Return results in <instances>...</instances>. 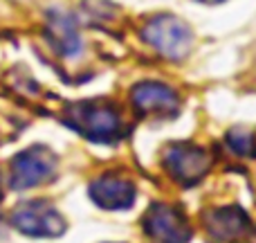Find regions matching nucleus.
Listing matches in <instances>:
<instances>
[{
  "mask_svg": "<svg viewBox=\"0 0 256 243\" xmlns=\"http://www.w3.org/2000/svg\"><path fill=\"white\" fill-rule=\"evenodd\" d=\"M148 41L164 57L178 59L189 50V30L176 18H160L148 27Z\"/></svg>",
  "mask_w": 256,
  "mask_h": 243,
  "instance_id": "3",
  "label": "nucleus"
},
{
  "mask_svg": "<svg viewBox=\"0 0 256 243\" xmlns=\"http://www.w3.org/2000/svg\"><path fill=\"white\" fill-rule=\"evenodd\" d=\"M230 146L236 151L238 155H254L256 153V135L248 128H236L227 135Z\"/></svg>",
  "mask_w": 256,
  "mask_h": 243,
  "instance_id": "7",
  "label": "nucleus"
},
{
  "mask_svg": "<svg viewBox=\"0 0 256 243\" xmlns=\"http://www.w3.org/2000/svg\"><path fill=\"white\" fill-rule=\"evenodd\" d=\"M92 196L102 207L124 209L128 205H132V200H135V187L126 178L106 176L92 185Z\"/></svg>",
  "mask_w": 256,
  "mask_h": 243,
  "instance_id": "5",
  "label": "nucleus"
},
{
  "mask_svg": "<svg viewBox=\"0 0 256 243\" xmlns=\"http://www.w3.org/2000/svg\"><path fill=\"white\" fill-rule=\"evenodd\" d=\"M144 230L150 239L158 243H186L191 239L186 218L182 216L180 209H176L173 205L166 203H158L146 212Z\"/></svg>",
  "mask_w": 256,
  "mask_h": 243,
  "instance_id": "2",
  "label": "nucleus"
},
{
  "mask_svg": "<svg viewBox=\"0 0 256 243\" xmlns=\"http://www.w3.org/2000/svg\"><path fill=\"white\" fill-rule=\"evenodd\" d=\"M209 164H212L209 153L202 146L191 142L171 144L164 153V169L180 185H196L198 180H202L204 173L209 171Z\"/></svg>",
  "mask_w": 256,
  "mask_h": 243,
  "instance_id": "1",
  "label": "nucleus"
},
{
  "mask_svg": "<svg viewBox=\"0 0 256 243\" xmlns=\"http://www.w3.org/2000/svg\"><path fill=\"white\" fill-rule=\"evenodd\" d=\"M209 230L220 239H232V236L243 234L248 218H245L243 209H218L209 216Z\"/></svg>",
  "mask_w": 256,
  "mask_h": 243,
  "instance_id": "6",
  "label": "nucleus"
},
{
  "mask_svg": "<svg viewBox=\"0 0 256 243\" xmlns=\"http://www.w3.org/2000/svg\"><path fill=\"white\" fill-rule=\"evenodd\" d=\"M135 108L142 115H153V117H166L178 113V97L171 88L162 84H142L132 95Z\"/></svg>",
  "mask_w": 256,
  "mask_h": 243,
  "instance_id": "4",
  "label": "nucleus"
}]
</instances>
